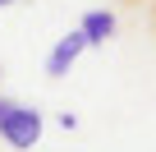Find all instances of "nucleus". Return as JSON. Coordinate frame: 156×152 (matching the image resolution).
I'll use <instances>...</instances> for the list:
<instances>
[{
    "label": "nucleus",
    "instance_id": "1",
    "mask_svg": "<svg viewBox=\"0 0 156 152\" xmlns=\"http://www.w3.org/2000/svg\"><path fill=\"white\" fill-rule=\"evenodd\" d=\"M0 138H5L9 147H19V152L37 147V138H41V111L0 97Z\"/></svg>",
    "mask_w": 156,
    "mask_h": 152
},
{
    "label": "nucleus",
    "instance_id": "2",
    "mask_svg": "<svg viewBox=\"0 0 156 152\" xmlns=\"http://www.w3.org/2000/svg\"><path fill=\"white\" fill-rule=\"evenodd\" d=\"M83 51H87V42H83V32L73 28L69 37H60V42L51 46V55H46V74H51V79H64V74L73 69V60L83 55Z\"/></svg>",
    "mask_w": 156,
    "mask_h": 152
},
{
    "label": "nucleus",
    "instance_id": "3",
    "mask_svg": "<svg viewBox=\"0 0 156 152\" xmlns=\"http://www.w3.org/2000/svg\"><path fill=\"white\" fill-rule=\"evenodd\" d=\"M78 32H83L87 46H106V42L115 37V14H110V9H87L83 23H78Z\"/></svg>",
    "mask_w": 156,
    "mask_h": 152
},
{
    "label": "nucleus",
    "instance_id": "4",
    "mask_svg": "<svg viewBox=\"0 0 156 152\" xmlns=\"http://www.w3.org/2000/svg\"><path fill=\"white\" fill-rule=\"evenodd\" d=\"M9 5H19V0H0V9H9Z\"/></svg>",
    "mask_w": 156,
    "mask_h": 152
}]
</instances>
